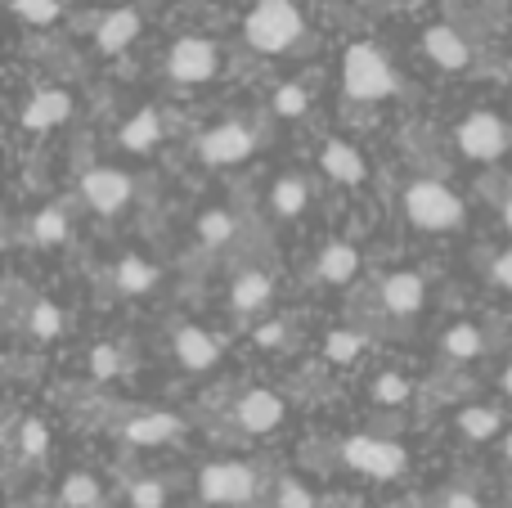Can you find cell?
Instances as JSON below:
<instances>
[{
  "instance_id": "6da1fadb",
  "label": "cell",
  "mask_w": 512,
  "mask_h": 508,
  "mask_svg": "<svg viewBox=\"0 0 512 508\" xmlns=\"http://www.w3.org/2000/svg\"><path fill=\"white\" fill-rule=\"evenodd\" d=\"M243 32L261 54H279L301 36V9L292 0H261L248 14Z\"/></svg>"
},
{
  "instance_id": "7a4b0ae2",
  "label": "cell",
  "mask_w": 512,
  "mask_h": 508,
  "mask_svg": "<svg viewBox=\"0 0 512 508\" xmlns=\"http://www.w3.org/2000/svg\"><path fill=\"white\" fill-rule=\"evenodd\" d=\"M342 81L351 99H387L396 90V72L373 45H351L342 54Z\"/></svg>"
},
{
  "instance_id": "3957f363",
  "label": "cell",
  "mask_w": 512,
  "mask_h": 508,
  "mask_svg": "<svg viewBox=\"0 0 512 508\" xmlns=\"http://www.w3.org/2000/svg\"><path fill=\"white\" fill-rule=\"evenodd\" d=\"M405 212L418 230H454L463 221V203L441 185V180H414L405 194Z\"/></svg>"
},
{
  "instance_id": "277c9868",
  "label": "cell",
  "mask_w": 512,
  "mask_h": 508,
  "mask_svg": "<svg viewBox=\"0 0 512 508\" xmlns=\"http://www.w3.org/2000/svg\"><path fill=\"white\" fill-rule=\"evenodd\" d=\"M342 455H346V464H351L355 473L378 477V482H387V477H400V473H405V450H400L396 441L351 437V441H346Z\"/></svg>"
},
{
  "instance_id": "5b68a950",
  "label": "cell",
  "mask_w": 512,
  "mask_h": 508,
  "mask_svg": "<svg viewBox=\"0 0 512 508\" xmlns=\"http://www.w3.org/2000/svg\"><path fill=\"white\" fill-rule=\"evenodd\" d=\"M459 149H463V158H472V162H495L499 153L508 149V131H504V122H499L495 113H472V117H463L459 122Z\"/></svg>"
},
{
  "instance_id": "8992f818",
  "label": "cell",
  "mask_w": 512,
  "mask_h": 508,
  "mask_svg": "<svg viewBox=\"0 0 512 508\" xmlns=\"http://www.w3.org/2000/svg\"><path fill=\"white\" fill-rule=\"evenodd\" d=\"M198 491L207 504H243L256 491V473L248 464H207Z\"/></svg>"
},
{
  "instance_id": "52a82bcc",
  "label": "cell",
  "mask_w": 512,
  "mask_h": 508,
  "mask_svg": "<svg viewBox=\"0 0 512 508\" xmlns=\"http://www.w3.org/2000/svg\"><path fill=\"white\" fill-rule=\"evenodd\" d=\"M252 149H256V135L243 122H225L198 140V153H203V162H212V167H234V162L252 158Z\"/></svg>"
},
{
  "instance_id": "ba28073f",
  "label": "cell",
  "mask_w": 512,
  "mask_h": 508,
  "mask_svg": "<svg viewBox=\"0 0 512 508\" xmlns=\"http://www.w3.org/2000/svg\"><path fill=\"white\" fill-rule=\"evenodd\" d=\"M167 72L176 81H207L216 72V45L203 36H180L167 54Z\"/></svg>"
},
{
  "instance_id": "9c48e42d",
  "label": "cell",
  "mask_w": 512,
  "mask_h": 508,
  "mask_svg": "<svg viewBox=\"0 0 512 508\" xmlns=\"http://www.w3.org/2000/svg\"><path fill=\"white\" fill-rule=\"evenodd\" d=\"M81 194H86V203L95 207V212L113 216V212H122L126 198H131V180L113 167H95V171H86V180H81Z\"/></svg>"
},
{
  "instance_id": "30bf717a",
  "label": "cell",
  "mask_w": 512,
  "mask_h": 508,
  "mask_svg": "<svg viewBox=\"0 0 512 508\" xmlns=\"http://www.w3.org/2000/svg\"><path fill=\"white\" fill-rule=\"evenodd\" d=\"M68 113H72V99L63 95V90H41V95L27 99L23 126H32V131H50V126H59Z\"/></svg>"
},
{
  "instance_id": "8fae6325",
  "label": "cell",
  "mask_w": 512,
  "mask_h": 508,
  "mask_svg": "<svg viewBox=\"0 0 512 508\" xmlns=\"http://www.w3.org/2000/svg\"><path fill=\"white\" fill-rule=\"evenodd\" d=\"M176 356H180V365H189V369H207L221 360V342L207 338L198 324H185V329L176 333Z\"/></svg>"
},
{
  "instance_id": "7c38bea8",
  "label": "cell",
  "mask_w": 512,
  "mask_h": 508,
  "mask_svg": "<svg viewBox=\"0 0 512 508\" xmlns=\"http://www.w3.org/2000/svg\"><path fill=\"white\" fill-rule=\"evenodd\" d=\"M423 50L432 54V63H441V68H468V41H463L454 27H427L423 36Z\"/></svg>"
},
{
  "instance_id": "4fadbf2b",
  "label": "cell",
  "mask_w": 512,
  "mask_h": 508,
  "mask_svg": "<svg viewBox=\"0 0 512 508\" xmlns=\"http://www.w3.org/2000/svg\"><path fill=\"white\" fill-rule=\"evenodd\" d=\"M279 419H283V401L274 392H248L239 401V423L248 432H270L279 428Z\"/></svg>"
},
{
  "instance_id": "5bb4252c",
  "label": "cell",
  "mask_w": 512,
  "mask_h": 508,
  "mask_svg": "<svg viewBox=\"0 0 512 508\" xmlns=\"http://www.w3.org/2000/svg\"><path fill=\"white\" fill-rule=\"evenodd\" d=\"M382 302H387L391 315H414L418 306H423V279H418L414 270L391 275L387 284H382Z\"/></svg>"
},
{
  "instance_id": "9a60e30c",
  "label": "cell",
  "mask_w": 512,
  "mask_h": 508,
  "mask_svg": "<svg viewBox=\"0 0 512 508\" xmlns=\"http://www.w3.org/2000/svg\"><path fill=\"white\" fill-rule=\"evenodd\" d=\"M135 36H140V14H135V9H113V14L99 23L95 41H99V50L104 54H122Z\"/></svg>"
},
{
  "instance_id": "2e32d148",
  "label": "cell",
  "mask_w": 512,
  "mask_h": 508,
  "mask_svg": "<svg viewBox=\"0 0 512 508\" xmlns=\"http://www.w3.org/2000/svg\"><path fill=\"white\" fill-rule=\"evenodd\" d=\"M319 162H324V171L333 180H342V185H360L364 180V158L342 140H328L324 153H319Z\"/></svg>"
},
{
  "instance_id": "e0dca14e",
  "label": "cell",
  "mask_w": 512,
  "mask_h": 508,
  "mask_svg": "<svg viewBox=\"0 0 512 508\" xmlns=\"http://www.w3.org/2000/svg\"><path fill=\"white\" fill-rule=\"evenodd\" d=\"M158 140H162V117H158V108H140V113H135L131 122L122 126V144H126L131 153H149Z\"/></svg>"
},
{
  "instance_id": "ac0fdd59",
  "label": "cell",
  "mask_w": 512,
  "mask_h": 508,
  "mask_svg": "<svg viewBox=\"0 0 512 508\" xmlns=\"http://www.w3.org/2000/svg\"><path fill=\"white\" fill-rule=\"evenodd\" d=\"M355 270H360V252H355L351 243H328V248L319 252V275H324L328 284H346Z\"/></svg>"
},
{
  "instance_id": "d6986e66",
  "label": "cell",
  "mask_w": 512,
  "mask_h": 508,
  "mask_svg": "<svg viewBox=\"0 0 512 508\" xmlns=\"http://www.w3.org/2000/svg\"><path fill=\"white\" fill-rule=\"evenodd\" d=\"M176 432H180L176 414H144V419H135L131 428H126V437H131L135 446H162V441H171Z\"/></svg>"
},
{
  "instance_id": "ffe728a7",
  "label": "cell",
  "mask_w": 512,
  "mask_h": 508,
  "mask_svg": "<svg viewBox=\"0 0 512 508\" xmlns=\"http://www.w3.org/2000/svg\"><path fill=\"white\" fill-rule=\"evenodd\" d=\"M234 311H256V306L270 302V275H261V270H248V275L234 279V293H230Z\"/></svg>"
},
{
  "instance_id": "44dd1931",
  "label": "cell",
  "mask_w": 512,
  "mask_h": 508,
  "mask_svg": "<svg viewBox=\"0 0 512 508\" xmlns=\"http://www.w3.org/2000/svg\"><path fill=\"white\" fill-rule=\"evenodd\" d=\"M153 284H158V270H153L149 261L144 257H122V266H117V288H122V293L140 297V293H149Z\"/></svg>"
},
{
  "instance_id": "7402d4cb",
  "label": "cell",
  "mask_w": 512,
  "mask_h": 508,
  "mask_svg": "<svg viewBox=\"0 0 512 508\" xmlns=\"http://www.w3.org/2000/svg\"><path fill=\"white\" fill-rule=\"evenodd\" d=\"M310 203V189L301 176H283L279 185H274V212L279 216H301Z\"/></svg>"
},
{
  "instance_id": "603a6c76",
  "label": "cell",
  "mask_w": 512,
  "mask_h": 508,
  "mask_svg": "<svg viewBox=\"0 0 512 508\" xmlns=\"http://www.w3.org/2000/svg\"><path fill=\"white\" fill-rule=\"evenodd\" d=\"M59 500L68 508H99V482L86 473H72L68 482L59 486Z\"/></svg>"
},
{
  "instance_id": "cb8c5ba5",
  "label": "cell",
  "mask_w": 512,
  "mask_h": 508,
  "mask_svg": "<svg viewBox=\"0 0 512 508\" xmlns=\"http://www.w3.org/2000/svg\"><path fill=\"white\" fill-rule=\"evenodd\" d=\"M459 428H463V437H472V441H490V437L499 432V410L472 405V410L459 414Z\"/></svg>"
},
{
  "instance_id": "d4e9b609",
  "label": "cell",
  "mask_w": 512,
  "mask_h": 508,
  "mask_svg": "<svg viewBox=\"0 0 512 508\" xmlns=\"http://www.w3.org/2000/svg\"><path fill=\"white\" fill-rule=\"evenodd\" d=\"M445 356H454V360L481 356V329L477 324H454V329L445 333Z\"/></svg>"
},
{
  "instance_id": "484cf974",
  "label": "cell",
  "mask_w": 512,
  "mask_h": 508,
  "mask_svg": "<svg viewBox=\"0 0 512 508\" xmlns=\"http://www.w3.org/2000/svg\"><path fill=\"white\" fill-rule=\"evenodd\" d=\"M32 239L36 243H63L68 239V216L59 207H45V212L32 216Z\"/></svg>"
},
{
  "instance_id": "4316f807",
  "label": "cell",
  "mask_w": 512,
  "mask_h": 508,
  "mask_svg": "<svg viewBox=\"0 0 512 508\" xmlns=\"http://www.w3.org/2000/svg\"><path fill=\"white\" fill-rule=\"evenodd\" d=\"M27 329H32L36 338H59L63 333V311L54 302H36L32 315H27Z\"/></svg>"
},
{
  "instance_id": "83f0119b",
  "label": "cell",
  "mask_w": 512,
  "mask_h": 508,
  "mask_svg": "<svg viewBox=\"0 0 512 508\" xmlns=\"http://www.w3.org/2000/svg\"><path fill=\"white\" fill-rule=\"evenodd\" d=\"M324 351H328V360H337V365H351V360L364 351V338L351 329H337V333H328Z\"/></svg>"
},
{
  "instance_id": "f1b7e54d",
  "label": "cell",
  "mask_w": 512,
  "mask_h": 508,
  "mask_svg": "<svg viewBox=\"0 0 512 508\" xmlns=\"http://www.w3.org/2000/svg\"><path fill=\"white\" fill-rule=\"evenodd\" d=\"M18 446H23V455H45V446H50V428H45L41 419H27L18 423Z\"/></svg>"
},
{
  "instance_id": "f546056e",
  "label": "cell",
  "mask_w": 512,
  "mask_h": 508,
  "mask_svg": "<svg viewBox=\"0 0 512 508\" xmlns=\"http://www.w3.org/2000/svg\"><path fill=\"white\" fill-rule=\"evenodd\" d=\"M198 234H203V243H230L234 216L230 212H207L203 221H198Z\"/></svg>"
},
{
  "instance_id": "4dcf8cb0",
  "label": "cell",
  "mask_w": 512,
  "mask_h": 508,
  "mask_svg": "<svg viewBox=\"0 0 512 508\" xmlns=\"http://www.w3.org/2000/svg\"><path fill=\"white\" fill-rule=\"evenodd\" d=\"M14 5L18 18H27V23H54L59 18V0H9Z\"/></svg>"
},
{
  "instance_id": "1f68e13d",
  "label": "cell",
  "mask_w": 512,
  "mask_h": 508,
  "mask_svg": "<svg viewBox=\"0 0 512 508\" xmlns=\"http://www.w3.org/2000/svg\"><path fill=\"white\" fill-rule=\"evenodd\" d=\"M373 396H378L382 405H405V401H409V378H400V374H382L378 383H373Z\"/></svg>"
},
{
  "instance_id": "d6a6232c",
  "label": "cell",
  "mask_w": 512,
  "mask_h": 508,
  "mask_svg": "<svg viewBox=\"0 0 512 508\" xmlns=\"http://www.w3.org/2000/svg\"><path fill=\"white\" fill-rule=\"evenodd\" d=\"M306 104H310V99H306V90H301V86H279V90H274V108H279L283 117H301V113H306Z\"/></svg>"
},
{
  "instance_id": "836d02e7",
  "label": "cell",
  "mask_w": 512,
  "mask_h": 508,
  "mask_svg": "<svg viewBox=\"0 0 512 508\" xmlns=\"http://www.w3.org/2000/svg\"><path fill=\"white\" fill-rule=\"evenodd\" d=\"M117 369H122V360H117L113 347H95V351H90V374H95V378H113Z\"/></svg>"
},
{
  "instance_id": "e575fe53",
  "label": "cell",
  "mask_w": 512,
  "mask_h": 508,
  "mask_svg": "<svg viewBox=\"0 0 512 508\" xmlns=\"http://www.w3.org/2000/svg\"><path fill=\"white\" fill-rule=\"evenodd\" d=\"M131 504L135 508H162V504H167V491H162L158 482H140L131 491Z\"/></svg>"
},
{
  "instance_id": "d590c367",
  "label": "cell",
  "mask_w": 512,
  "mask_h": 508,
  "mask_svg": "<svg viewBox=\"0 0 512 508\" xmlns=\"http://www.w3.org/2000/svg\"><path fill=\"white\" fill-rule=\"evenodd\" d=\"M279 508H315V500H310L306 486L283 482V486H279Z\"/></svg>"
},
{
  "instance_id": "8d00e7d4",
  "label": "cell",
  "mask_w": 512,
  "mask_h": 508,
  "mask_svg": "<svg viewBox=\"0 0 512 508\" xmlns=\"http://www.w3.org/2000/svg\"><path fill=\"white\" fill-rule=\"evenodd\" d=\"M490 275H495L499 288H508V293H512V252H499V257H495V270H490Z\"/></svg>"
},
{
  "instance_id": "74e56055",
  "label": "cell",
  "mask_w": 512,
  "mask_h": 508,
  "mask_svg": "<svg viewBox=\"0 0 512 508\" xmlns=\"http://www.w3.org/2000/svg\"><path fill=\"white\" fill-rule=\"evenodd\" d=\"M256 342H261V347H279V342H283V324H265V329L256 333Z\"/></svg>"
},
{
  "instance_id": "f35d334b",
  "label": "cell",
  "mask_w": 512,
  "mask_h": 508,
  "mask_svg": "<svg viewBox=\"0 0 512 508\" xmlns=\"http://www.w3.org/2000/svg\"><path fill=\"white\" fill-rule=\"evenodd\" d=\"M445 508H481V504H477V495H468V491H454L450 500H445Z\"/></svg>"
},
{
  "instance_id": "ab89813d",
  "label": "cell",
  "mask_w": 512,
  "mask_h": 508,
  "mask_svg": "<svg viewBox=\"0 0 512 508\" xmlns=\"http://www.w3.org/2000/svg\"><path fill=\"white\" fill-rule=\"evenodd\" d=\"M504 225H508V234H512V198L504 203Z\"/></svg>"
},
{
  "instance_id": "60d3db41",
  "label": "cell",
  "mask_w": 512,
  "mask_h": 508,
  "mask_svg": "<svg viewBox=\"0 0 512 508\" xmlns=\"http://www.w3.org/2000/svg\"><path fill=\"white\" fill-rule=\"evenodd\" d=\"M504 392H508V396H512V365H508V369H504Z\"/></svg>"
},
{
  "instance_id": "b9f144b4",
  "label": "cell",
  "mask_w": 512,
  "mask_h": 508,
  "mask_svg": "<svg viewBox=\"0 0 512 508\" xmlns=\"http://www.w3.org/2000/svg\"><path fill=\"white\" fill-rule=\"evenodd\" d=\"M504 455L512 459V432H508V441H504Z\"/></svg>"
}]
</instances>
